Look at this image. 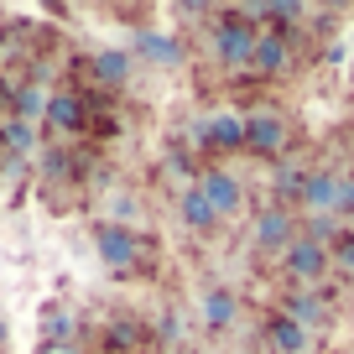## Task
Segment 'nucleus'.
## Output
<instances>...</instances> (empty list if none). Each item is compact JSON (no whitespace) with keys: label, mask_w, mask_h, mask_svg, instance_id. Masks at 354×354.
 <instances>
[{"label":"nucleus","mask_w":354,"mask_h":354,"mask_svg":"<svg viewBox=\"0 0 354 354\" xmlns=\"http://www.w3.org/2000/svg\"><path fill=\"white\" fill-rule=\"evenodd\" d=\"M94 250H100V261L110 266L115 277H131L136 261H141V240H136V230H125V224H100V230H94Z\"/></svg>","instance_id":"1"},{"label":"nucleus","mask_w":354,"mask_h":354,"mask_svg":"<svg viewBox=\"0 0 354 354\" xmlns=\"http://www.w3.org/2000/svg\"><path fill=\"white\" fill-rule=\"evenodd\" d=\"M193 183H198V193L209 198V209L219 214V219H234V214H240L245 188H240V177H234L230 167H203V172L193 177Z\"/></svg>","instance_id":"2"},{"label":"nucleus","mask_w":354,"mask_h":354,"mask_svg":"<svg viewBox=\"0 0 354 354\" xmlns=\"http://www.w3.org/2000/svg\"><path fill=\"white\" fill-rule=\"evenodd\" d=\"M281 266H287V277H292V281L313 287V281L328 277L333 255H328V245H318V240H308V234H297V240L287 245V255H281Z\"/></svg>","instance_id":"3"},{"label":"nucleus","mask_w":354,"mask_h":354,"mask_svg":"<svg viewBox=\"0 0 354 354\" xmlns=\"http://www.w3.org/2000/svg\"><path fill=\"white\" fill-rule=\"evenodd\" d=\"M255 42H261V32H255V26H245V16H240V21L214 26V53H219L224 68H250Z\"/></svg>","instance_id":"4"},{"label":"nucleus","mask_w":354,"mask_h":354,"mask_svg":"<svg viewBox=\"0 0 354 354\" xmlns=\"http://www.w3.org/2000/svg\"><path fill=\"white\" fill-rule=\"evenodd\" d=\"M245 151H255V156H281L287 151V125H281L277 110H255L250 120H245Z\"/></svg>","instance_id":"5"},{"label":"nucleus","mask_w":354,"mask_h":354,"mask_svg":"<svg viewBox=\"0 0 354 354\" xmlns=\"http://www.w3.org/2000/svg\"><path fill=\"white\" fill-rule=\"evenodd\" d=\"M339 193H344V177L333 172H308V188H302V214L308 219H339Z\"/></svg>","instance_id":"6"},{"label":"nucleus","mask_w":354,"mask_h":354,"mask_svg":"<svg viewBox=\"0 0 354 354\" xmlns=\"http://www.w3.org/2000/svg\"><path fill=\"white\" fill-rule=\"evenodd\" d=\"M292 240H297V219H292L281 203L261 209V219H255V245H261V250H281V255H287Z\"/></svg>","instance_id":"7"},{"label":"nucleus","mask_w":354,"mask_h":354,"mask_svg":"<svg viewBox=\"0 0 354 354\" xmlns=\"http://www.w3.org/2000/svg\"><path fill=\"white\" fill-rule=\"evenodd\" d=\"M131 57H146V63H156V68H183V42L167 37V32L141 26V32H136V53Z\"/></svg>","instance_id":"8"},{"label":"nucleus","mask_w":354,"mask_h":354,"mask_svg":"<svg viewBox=\"0 0 354 354\" xmlns=\"http://www.w3.org/2000/svg\"><path fill=\"white\" fill-rule=\"evenodd\" d=\"M198 318H203V328H214V333L230 328V323L240 318V297H234L230 287H209L198 297Z\"/></svg>","instance_id":"9"},{"label":"nucleus","mask_w":354,"mask_h":354,"mask_svg":"<svg viewBox=\"0 0 354 354\" xmlns=\"http://www.w3.org/2000/svg\"><path fill=\"white\" fill-rule=\"evenodd\" d=\"M177 219L188 224V230H198V234H209V230H219V214L209 209V198H203L198 193V183H188V188H183V198H177Z\"/></svg>","instance_id":"10"},{"label":"nucleus","mask_w":354,"mask_h":354,"mask_svg":"<svg viewBox=\"0 0 354 354\" xmlns=\"http://www.w3.org/2000/svg\"><path fill=\"white\" fill-rule=\"evenodd\" d=\"M266 339H271V349L277 354H308V328H302L297 318H287V313H277V318L266 323Z\"/></svg>","instance_id":"11"},{"label":"nucleus","mask_w":354,"mask_h":354,"mask_svg":"<svg viewBox=\"0 0 354 354\" xmlns=\"http://www.w3.org/2000/svg\"><path fill=\"white\" fill-rule=\"evenodd\" d=\"M209 151H245V120L230 110L209 115Z\"/></svg>","instance_id":"12"},{"label":"nucleus","mask_w":354,"mask_h":354,"mask_svg":"<svg viewBox=\"0 0 354 354\" xmlns=\"http://www.w3.org/2000/svg\"><path fill=\"white\" fill-rule=\"evenodd\" d=\"M47 100H53V94H47L42 84H16V88H11V120H26V125L42 120V115H47Z\"/></svg>","instance_id":"13"},{"label":"nucleus","mask_w":354,"mask_h":354,"mask_svg":"<svg viewBox=\"0 0 354 354\" xmlns=\"http://www.w3.org/2000/svg\"><path fill=\"white\" fill-rule=\"evenodd\" d=\"M287 63H292L287 42H281L277 32H261V42H255V57H250V68H255V73H281Z\"/></svg>","instance_id":"14"},{"label":"nucleus","mask_w":354,"mask_h":354,"mask_svg":"<svg viewBox=\"0 0 354 354\" xmlns=\"http://www.w3.org/2000/svg\"><path fill=\"white\" fill-rule=\"evenodd\" d=\"M131 68H136L131 53H100V57H94V78H100V84H110V88L131 84Z\"/></svg>","instance_id":"15"},{"label":"nucleus","mask_w":354,"mask_h":354,"mask_svg":"<svg viewBox=\"0 0 354 354\" xmlns=\"http://www.w3.org/2000/svg\"><path fill=\"white\" fill-rule=\"evenodd\" d=\"M47 120H53L57 131H78V125H84V100H78V94H53V100H47Z\"/></svg>","instance_id":"16"},{"label":"nucleus","mask_w":354,"mask_h":354,"mask_svg":"<svg viewBox=\"0 0 354 354\" xmlns=\"http://www.w3.org/2000/svg\"><path fill=\"white\" fill-rule=\"evenodd\" d=\"M0 146H6L11 156H32L37 151V131L26 120H6L0 125Z\"/></svg>","instance_id":"17"},{"label":"nucleus","mask_w":354,"mask_h":354,"mask_svg":"<svg viewBox=\"0 0 354 354\" xmlns=\"http://www.w3.org/2000/svg\"><path fill=\"white\" fill-rule=\"evenodd\" d=\"M287 318H297L302 328H313V323H323L328 318V308H323V297H313V292H302V297H287Z\"/></svg>","instance_id":"18"},{"label":"nucleus","mask_w":354,"mask_h":354,"mask_svg":"<svg viewBox=\"0 0 354 354\" xmlns=\"http://www.w3.org/2000/svg\"><path fill=\"white\" fill-rule=\"evenodd\" d=\"M302 188H308V172H297V167H281V172H277V193H281L287 203H297Z\"/></svg>","instance_id":"19"},{"label":"nucleus","mask_w":354,"mask_h":354,"mask_svg":"<svg viewBox=\"0 0 354 354\" xmlns=\"http://www.w3.org/2000/svg\"><path fill=\"white\" fill-rule=\"evenodd\" d=\"M333 250H339V266H344V271H354V230H344L339 240H333Z\"/></svg>","instance_id":"20"},{"label":"nucleus","mask_w":354,"mask_h":354,"mask_svg":"<svg viewBox=\"0 0 354 354\" xmlns=\"http://www.w3.org/2000/svg\"><path fill=\"white\" fill-rule=\"evenodd\" d=\"M42 354H78V344H42Z\"/></svg>","instance_id":"21"},{"label":"nucleus","mask_w":354,"mask_h":354,"mask_svg":"<svg viewBox=\"0 0 354 354\" xmlns=\"http://www.w3.org/2000/svg\"><path fill=\"white\" fill-rule=\"evenodd\" d=\"M0 156H6V146H0Z\"/></svg>","instance_id":"22"}]
</instances>
